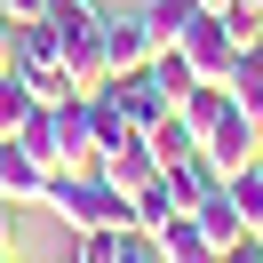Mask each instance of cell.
Segmentation results:
<instances>
[{"mask_svg":"<svg viewBox=\"0 0 263 263\" xmlns=\"http://www.w3.org/2000/svg\"><path fill=\"white\" fill-rule=\"evenodd\" d=\"M32 112H40V96L16 80V72H0V144H8V136H24V120H32Z\"/></svg>","mask_w":263,"mask_h":263,"instance_id":"cell-16","label":"cell"},{"mask_svg":"<svg viewBox=\"0 0 263 263\" xmlns=\"http://www.w3.org/2000/svg\"><path fill=\"white\" fill-rule=\"evenodd\" d=\"M255 247H263V223H255Z\"/></svg>","mask_w":263,"mask_h":263,"instance_id":"cell-24","label":"cell"},{"mask_svg":"<svg viewBox=\"0 0 263 263\" xmlns=\"http://www.w3.org/2000/svg\"><path fill=\"white\" fill-rule=\"evenodd\" d=\"M48 32H56V48H64V64H72V88L96 96V88L112 80V64H104V8L96 0H48Z\"/></svg>","mask_w":263,"mask_h":263,"instance_id":"cell-2","label":"cell"},{"mask_svg":"<svg viewBox=\"0 0 263 263\" xmlns=\"http://www.w3.org/2000/svg\"><path fill=\"white\" fill-rule=\"evenodd\" d=\"M72 263H160V247L152 231H80Z\"/></svg>","mask_w":263,"mask_h":263,"instance_id":"cell-10","label":"cell"},{"mask_svg":"<svg viewBox=\"0 0 263 263\" xmlns=\"http://www.w3.org/2000/svg\"><path fill=\"white\" fill-rule=\"evenodd\" d=\"M192 223H199V239H208L215 255H231V247L247 239V215L231 208V192H208V199H199V208H192Z\"/></svg>","mask_w":263,"mask_h":263,"instance_id":"cell-11","label":"cell"},{"mask_svg":"<svg viewBox=\"0 0 263 263\" xmlns=\"http://www.w3.org/2000/svg\"><path fill=\"white\" fill-rule=\"evenodd\" d=\"M8 8V24H48V0H0Z\"/></svg>","mask_w":263,"mask_h":263,"instance_id":"cell-20","label":"cell"},{"mask_svg":"<svg viewBox=\"0 0 263 263\" xmlns=\"http://www.w3.org/2000/svg\"><path fill=\"white\" fill-rule=\"evenodd\" d=\"M0 199L8 208H48V167L24 144H0Z\"/></svg>","mask_w":263,"mask_h":263,"instance_id":"cell-9","label":"cell"},{"mask_svg":"<svg viewBox=\"0 0 263 263\" xmlns=\"http://www.w3.org/2000/svg\"><path fill=\"white\" fill-rule=\"evenodd\" d=\"M16 64V24H8V8H0V72Z\"/></svg>","mask_w":263,"mask_h":263,"instance_id":"cell-21","label":"cell"},{"mask_svg":"<svg viewBox=\"0 0 263 263\" xmlns=\"http://www.w3.org/2000/svg\"><path fill=\"white\" fill-rule=\"evenodd\" d=\"M104 88H112V96H120V112H128L136 128H160V120L176 112V96H167V88H160V72H152V64H136V72H112V80H104Z\"/></svg>","mask_w":263,"mask_h":263,"instance_id":"cell-6","label":"cell"},{"mask_svg":"<svg viewBox=\"0 0 263 263\" xmlns=\"http://www.w3.org/2000/svg\"><path fill=\"white\" fill-rule=\"evenodd\" d=\"M96 176L112 183V192H144V183H160V152H152V136H128V144H112V152H96Z\"/></svg>","mask_w":263,"mask_h":263,"instance_id":"cell-7","label":"cell"},{"mask_svg":"<svg viewBox=\"0 0 263 263\" xmlns=\"http://www.w3.org/2000/svg\"><path fill=\"white\" fill-rule=\"evenodd\" d=\"M16 72L24 88H32L40 104H64V96H80V88H72V64H64V48H56V32L48 24H16Z\"/></svg>","mask_w":263,"mask_h":263,"instance_id":"cell-3","label":"cell"},{"mask_svg":"<svg viewBox=\"0 0 263 263\" xmlns=\"http://www.w3.org/2000/svg\"><path fill=\"white\" fill-rule=\"evenodd\" d=\"M231 104H239V112H255L263 120V48H239V64H231Z\"/></svg>","mask_w":263,"mask_h":263,"instance_id":"cell-15","label":"cell"},{"mask_svg":"<svg viewBox=\"0 0 263 263\" xmlns=\"http://www.w3.org/2000/svg\"><path fill=\"white\" fill-rule=\"evenodd\" d=\"M199 8H208V16H223V8H231V0H199Z\"/></svg>","mask_w":263,"mask_h":263,"instance_id":"cell-23","label":"cell"},{"mask_svg":"<svg viewBox=\"0 0 263 263\" xmlns=\"http://www.w3.org/2000/svg\"><path fill=\"white\" fill-rule=\"evenodd\" d=\"M144 136H152V152H160V167H176V160H192V152H199V136H192V128H183V120H176V112H167V120H160V128H144Z\"/></svg>","mask_w":263,"mask_h":263,"instance_id":"cell-19","label":"cell"},{"mask_svg":"<svg viewBox=\"0 0 263 263\" xmlns=\"http://www.w3.org/2000/svg\"><path fill=\"white\" fill-rule=\"evenodd\" d=\"M176 56L192 64V80L223 88V80H231V64H239V40H231V24H223V16H208V8H199V16H192V32L176 40Z\"/></svg>","mask_w":263,"mask_h":263,"instance_id":"cell-4","label":"cell"},{"mask_svg":"<svg viewBox=\"0 0 263 263\" xmlns=\"http://www.w3.org/2000/svg\"><path fill=\"white\" fill-rule=\"evenodd\" d=\"M8 231H16V208H8V199H0V255H8Z\"/></svg>","mask_w":263,"mask_h":263,"instance_id":"cell-22","label":"cell"},{"mask_svg":"<svg viewBox=\"0 0 263 263\" xmlns=\"http://www.w3.org/2000/svg\"><path fill=\"white\" fill-rule=\"evenodd\" d=\"M48 215L80 239V231H128V192L96 176V167H72V176H48Z\"/></svg>","mask_w":263,"mask_h":263,"instance_id":"cell-1","label":"cell"},{"mask_svg":"<svg viewBox=\"0 0 263 263\" xmlns=\"http://www.w3.org/2000/svg\"><path fill=\"white\" fill-rule=\"evenodd\" d=\"M144 16H152V40H160V48H176V40L192 32V16H199V0H152Z\"/></svg>","mask_w":263,"mask_h":263,"instance_id":"cell-17","label":"cell"},{"mask_svg":"<svg viewBox=\"0 0 263 263\" xmlns=\"http://www.w3.org/2000/svg\"><path fill=\"white\" fill-rule=\"evenodd\" d=\"M88 120H96V152H112V144H128V136H144L128 112H120L112 88H96V96H88Z\"/></svg>","mask_w":263,"mask_h":263,"instance_id":"cell-14","label":"cell"},{"mask_svg":"<svg viewBox=\"0 0 263 263\" xmlns=\"http://www.w3.org/2000/svg\"><path fill=\"white\" fill-rule=\"evenodd\" d=\"M152 247H160V263H223L208 239H199V223H192V215H167V223L152 231Z\"/></svg>","mask_w":263,"mask_h":263,"instance_id":"cell-13","label":"cell"},{"mask_svg":"<svg viewBox=\"0 0 263 263\" xmlns=\"http://www.w3.org/2000/svg\"><path fill=\"white\" fill-rule=\"evenodd\" d=\"M223 192H231V208L247 215V231H255L263 223V160H247L239 176H223Z\"/></svg>","mask_w":263,"mask_h":263,"instance_id":"cell-18","label":"cell"},{"mask_svg":"<svg viewBox=\"0 0 263 263\" xmlns=\"http://www.w3.org/2000/svg\"><path fill=\"white\" fill-rule=\"evenodd\" d=\"M160 183H167V199H176L183 215H192L208 192H223V176H215V167L199 160V152H192V160H176V167H160Z\"/></svg>","mask_w":263,"mask_h":263,"instance_id":"cell-12","label":"cell"},{"mask_svg":"<svg viewBox=\"0 0 263 263\" xmlns=\"http://www.w3.org/2000/svg\"><path fill=\"white\" fill-rule=\"evenodd\" d=\"M199 160H208L215 176H239L247 160H263V120L231 104V112H223V120L208 128V144H199Z\"/></svg>","mask_w":263,"mask_h":263,"instance_id":"cell-5","label":"cell"},{"mask_svg":"<svg viewBox=\"0 0 263 263\" xmlns=\"http://www.w3.org/2000/svg\"><path fill=\"white\" fill-rule=\"evenodd\" d=\"M160 56V40H152V16L136 8V16H104V64L112 72H136Z\"/></svg>","mask_w":263,"mask_h":263,"instance_id":"cell-8","label":"cell"},{"mask_svg":"<svg viewBox=\"0 0 263 263\" xmlns=\"http://www.w3.org/2000/svg\"><path fill=\"white\" fill-rule=\"evenodd\" d=\"M255 48H263V40H255Z\"/></svg>","mask_w":263,"mask_h":263,"instance_id":"cell-25","label":"cell"}]
</instances>
